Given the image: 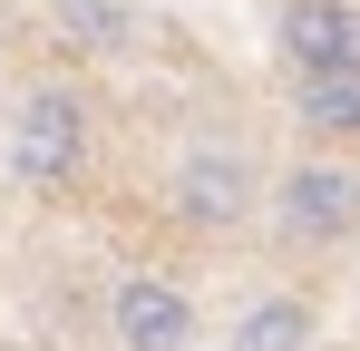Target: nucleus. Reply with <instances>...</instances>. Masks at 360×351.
Listing matches in <instances>:
<instances>
[{
  "label": "nucleus",
  "mask_w": 360,
  "mask_h": 351,
  "mask_svg": "<svg viewBox=\"0 0 360 351\" xmlns=\"http://www.w3.org/2000/svg\"><path fill=\"white\" fill-rule=\"evenodd\" d=\"M283 78H360V0H273Z\"/></svg>",
  "instance_id": "nucleus-5"
},
{
  "label": "nucleus",
  "mask_w": 360,
  "mask_h": 351,
  "mask_svg": "<svg viewBox=\"0 0 360 351\" xmlns=\"http://www.w3.org/2000/svg\"><path fill=\"white\" fill-rule=\"evenodd\" d=\"M98 147H108V108H98V88L78 78V68H49V78H30L10 117H0V166L20 195H39V205H68L88 176H98Z\"/></svg>",
  "instance_id": "nucleus-1"
},
{
  "label": "nucleus",
  "mask_w": 360,
  "mask_h": 351,
  "mask_svg": "<svg viewBox=\"0 0 360 351\" xmlns=\"http://www.w3.org/2000/svg\"><path fill=\"white\" fill-rule=\"evenodd\" d=\"M263 195H273V176L263 156L243 147L234 127H195L176 147V166L156 176V215L195 244H234V234H263Z\"/></svg>",
  "instance_id": "nucleus-2"
},
{
  "label": "nucleus",
  "mask_w": 360,
  "mask_h": 351,
  "mask_svg": "<svg viewBox=\"0 0 360 351\" xmlns=\"http://www.w3.org/2000/svg\"><path fill=\"white\" fill-rule=\"evenodd\" d=\"M311 332H321V302H311V292H263L234 322L224 351H311Z\"/></svg>",
  "instance_id": "nucleus-7"
},
{
  "label": "nucleus",
  "mask_w": 360,
  "mask_h": 351,
  "mask_svg": "<svg viewBox=\"0 0 360 351\" xmlns=\"http://www.w3.org/2000/svg\"><path fill=\"white\" fill-rule=\"evenodd\" d=\"M263 244H273L283 264H331V254H351V244H360V156L302 147L292 166H273Z\"/></svg>",
  "instance_id": "nucleus-3"
},
{
  "label": "nucleus",
  "mask_w": 360,
  "mask_h": 351,
  "mask_svg": "<svg viewBox=\"0 0 360 351\" xmlns=\"http://www.w3.org/2000/svg\"><path fill=\"white\" fill-rule=\"evenodd\" d=\"M283 117L302 147L360 156V78H283Z\"/></svg>",
  "instance_id": "nucleus-6"
},
{
  "label": "nucleus",
  "mask_w": 360,
  "mask_h": 351,
  "mask_svg": "<svg viewBox=\"0 0 360 351\" xmlns=\"http://www.w3.org/2000/svg\"><path fill=\"white\" fill-rule=\"evenodd\" d=\"M108 342L117 351H195L205 342V302H195L176 273L127 264L117 283H108Z\"/></svg>",
  "instance_id": "nucleus-4"
},
{
  "label": "nucleus",
  "mask_w": 360,
  "mask_h": 351,
  "mask_svg": "<svg viewBox=\"0 0 360 351\" xmlns=\"http://www.w3.org/2000/svg\"><path fill=\"white\" fill-rule=\"evenodd\" d=\"M10 98H20V88H10V58H0V117H10Z\"/></svg>",
  "instance_id": "nucleus-8"
}]
</instances>
